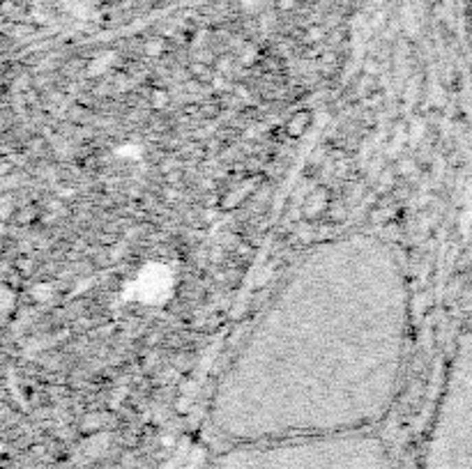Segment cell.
<instances>
[{"mask_svg": "<svg viewBox=\"0 0 472 469\" xmlns=\"http://www.w3.org/2000/svg\"><path fill=\"white\" fill-rule=\"evenodd\" d=\"M401 258L376 235L318 244L228 363L212 424L231 442L366 433L394 402L408 345Z\"/></svg>", "mask_w": 472, "mask_h": 469, "instance_id": "obj_1", "label": "cell"}, {"mask_svg": "<svg viewBox=\"0 0 472 469\" xmlns=\"http://www.w3.org/2000/svg\"><path fill=\"white\" fill-rule=\"evenodd\" d=\"M207 469H394L373 433L231 444Z\"/></svg>", "mask_w": 472, "mask_h": 469, "instance_id": "obj_2", "label": "cell"}, {"mask_svg": "<svg viewBox=\"0 0 472 469\" xmlns=\"http://www.w3.org/2000/svg\"><path fill=\"white\" fill-rule=\"evenodd\" d=\"M422 469H472V320L449 359Z\"/></svg>", "mask_w": 472, "mask_h": 469, "instance_id": "obj_3", "label": "cell"}]
</instances>
